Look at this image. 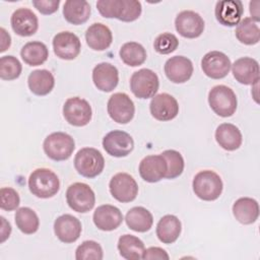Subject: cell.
<instances>
[{"instance_id":"obj_1","label":"cell","mask_w":260,"mask_h":260,"mask_svg":"<svg viewBox=\"0 0 260 260\" xmlns=\"http://www.w3.org/2000/svg\"><path fill=\"white\" fill-rule=\"evenodd\" d=\"M28 188L31 194L39 198H50L58 193L60 181L53 171L41 168L32 171L30 174Z\"/></svg>"},{"instance_id":"obj_2","label":"cell","mask_w":260,"mask_h":260,"mask_svg":"<svg viewBox=\"0 0 260 260\" xmlns=\"http://www.w3.org/2000/svg\"><path fill=\"white\" fill-rule=\"evenodd\" d=\"M192 187L198 198L204 201H213L220 196L223 184L218 174L210 170H205L195 175Z\"/></svg>"},{"instance_id":"obj_3","label":"cell","mask_w":260,"mask_h":260,"mask_svg":"<svg viewBox=\"0 0 260 260\" xmlns=\"http://www.w3.org/2000/svg\"><path fill=\"white\" fill-rule=\"evenodd\" d=\"M211 110L220 117H231L237 110V96L234 90L223 84L213 86L208 93Z\"/></svg>"},{"instance_id":"obj_4","label":"cell","mask_w":260,"mask_h":260,"mask_svg":"<svg viewBox=\"0 0 260 260\" xmlns=\"http://www.w3.org/2000/svg\"><path fill=\"white\" fill-rule=\"evenodd\" d=\"M74 167L79 175L89 179L94 178L103 172L105 158L98 149L83 147L75 154Z\"/></svg>"},{"instance_id":"obj_5","label":"cell","mask_w":260,"mask_h":260,"mask_svg":"<svg viewBox=\"0 0 260 260\" xmlns=\"http://www.w3.org/2000/svg\"><path fill=\"white\" fill-rule=\"evenodd\" d=\"M44 151L53 160L68 159L75 149L74 139L67 133L54 132L44 140Z\"/></svg>"},{"instance_id":"obj_6","label":"cell","mask_w":260,"mask_h":260,"mask_svg":"<svg viewBox=\"0 0 260 260\" xmlns=\"http://www.w3.org/2000/svg\"><path fill=\"white\" fill-rule=\"evenodd\" d=\"M66 201L71 209L85 213L91 210L95 203V195L92 189L85 183H74L66 191Z\"/></svg>"},{"instance_id":"obj_7","label":"cell","mask_w":260,"mask_h":260,"mask_svg":"<svg viewBox=\"0 0 260 260\" xmlns=\"http://www.w3.org/2000/svg\"><path fill=\"white\" fill-rule=\"evenodd\" d=\"M158 86L157 75L147 68L134 72L130 78V89L138 99L153 98L158 90Z\"/></svg>"},{"instance_id":"obj_8","label":"cell","mask_w":260,"mask_h":260,"mask_svg":"<svg viewBox=\"0 0 260 260\" xmlns=\"http://www.w3.org/2000/svg\"><path fill=\"white\" fill-rule=\"evenodd\" d=\"M63 116L70 125L82 127L87 125L91 120L92 111L86 100L73 96L65 102L63 106Z\"/></svg>"},{"instance_id":"obj_9","label":"cell","mask_w":260,"mask_h":260,"mask_svg":"<svg viewBox=\"0 0 260 260\" xmlns=\"http://www.w3.org/2000/svg\"><path fill=\"white\" fill-rule=\"evenodd\" d=\"M108 114L114 122L119 124L129 123L135 113L133 101L124 92H116L112 94L107 105Z\"/></svg>"},{"instance_id":"obj_10","label":"cell","mask_w":260,"mask_h":260,"mask_svg":"<svg viewBox=\"0 0 260 260\" xmlns=\"http://www.w3.org/2000/svg\"><path fill=\"white\" fill-rule=\"evenodd\" d=\"M109 189L112 196L122 203L133 201L138 194V185L127 173H118L112 177Z\"/></svg>"},{"instance_id":"obj_11","label":"cell","mask_w":260,"mask_h":260,"mask_svg":"<svg viewBox=\"0 0 260 260\" xmlns=\"http://www.w3.org/2000/svg\"><path fill=\"white\" fill-rule=\"evenodd\" d=\"M103 147L108 154L115 157L127 156L134 148L130 134L122 130H113L103 138Z\"/></svg>"},{"instance_id":"obj_12","label":"cell","mask_w":260,"mask_h":260,"mask_svg":"<svg viewBox=\"0 0 260 260\" xmlns=\"http://www.w3.org/2000/svg\"><path fill=\"white\" fill-rule=\"evenodd\" d=\"M232 63L230 58L222 52L211 51L204 55L201 60V68L203 73L212 78L220 79L228 75Z\"/></svg>"},{"instance_id":"obj_13","label":"cell","mask_w":260,"mask_h":260,"mask_svg":"<svg viewBox=\"0 0 260 260\" xmlns=\"http://www.w3.org/2000/svg\"><path fill=\"white\" fill-rule=\"evenodd\" d=\"M176 30L184 38L195 39L201 36L204 30V20L195 11H181L175 19Z\"/></svg>"},{"instance_id":"obj_14","label":"cell","mask_w":260,"mask_h":260,"mask_svg":"<svg viewBox=\"0 0 260 260\" xmlns=\"http://www.w3.org/2000/svg\"><path fill=\"white\" fill-rule=\"evenodd\" d=\"M53 49L57 57L63 60L75 59L81 50L79 38L71 31L58 32L53 39Z\"/></svg>"},{"instance_id":"obj_15","label":"cell","mask_w":260,"mask_h":260,"mask_svg":"<svg viewBox=\"0 0 260 260\" xmlns=\"http://www.w3.org/2000/svg\"><path fill=\"white\" fill-rule=\"evenodd\" d=\"M149 110L154 119L158 121H170L179 114V105L173 95L162 92L152 98L149 104Z\"/></svg>"},{"instance_id":"obj_16","label":"cell","mask_w":260,"mask_h":260,"mask_svg":"<svg viewBox=\"0 0 260 260\" xmlns=\"http://www.w3.org/2000/svg\"><path fill=\"white\" fill-rule=\"evenodd\" d=\"M82 228L79 219L71 214H63L54 222V233L63 243L70 244L78 240Z\"/></svg>"},{"instance_id":"obj_17","label":"cell","mask_w":260,"mask_h":260,"mask_svg":"<svg viewBox=\"0 0 260 260\" xmlns=\"http://www.w3.org/2000/svg\"><path fill=\"white\" fill-rule=\"evenodd\" d=\"M13 31L20 37H29L37 32L39 20L37 15L28 8L16 9L10 18Z\"/></svg>"},{"instance_id":"obj_18","label":"cell","mask_w":260,"mask_h":260,"mask_svg":"<svg viewBox=\"0 0 260 260\" xmlns=\"http://www.w3.org/2000/svg\"><path fill=\"white\" fill-rule=\"evenodd\" d=\"M165 73L172 82L184 83L188 81L193 74V64L187 57L174 56L167 60Z\"/></svg>"},{"instance_id":"obj_19","label":"cell","mask_w":260,"mask_h":260,"mask_svg":"<svg viewBox=\"0 0 260 260\" xmlns=\"http://www.w3.org/2000/svg\"><path fill=\"white\" fill-rule=\"evenodd\" d=\"M244 12L243 3L240 0H222L215 5V18L224 26H235L241 21Z\"/></svg>"},{"instance_id":"obj_20","label":"cell","mask_w":260,"mask_h":260,"mask_svg":"<svg viewBox=\"0 0 260 260\" xmlns=\"http://www.w3.org/2000/svg\"><path fill=\"white\" fill-rule=\"evenodd\" d=\"M167 169V161L161 154L147 155L139 164L140 177L148 183H155L165 178Z\"/></svg>"},{"instance_id":"obj_21","label":"cell","mask_w":260,"mask_h":260,"mask_svg":"<svg viewBox=\"0 0 260 260\" xmlns=\"http://www.w3.org/2000/svg\"><path fill=\"white\" fill-rule=\"evenodd\" d=\"M92 219L99 230L110 232L116 230L122 223L123 214L118 207L110 204H104L94 210Z\"/></svg>"},{"instance_id":"obj_22","label":"cell","mask_w":260,"mask_h":260,"mask_svg":"<svg viewBox=\"0 0 260 260\" xmlns=\"http://www.w3.org/2000/svg\"><path fill=\"white\" fill-rule=\"evenodd\" d=\"M233 75L237 81L242 84H255L259 81V64L250 57H243L234 62L232 65Z\"/></svg>"},{"instance_id":"obj_23","label":"cell","mask_w":260,"mask_h":260,"mask_svg":"<svg viewBox=\"0 0 260 260\" xmlns=\"http://www.w3.org/2000/svg\"><path fill=\"white\" fill-rule=\"evenodd\" d=\"M92 81L98 89L105 92H110L118 85V69L110 63H100L92 70Z\"/></svg>"},{"instance_id":"obj_24","label":"cell","mask_w":260,"mask_h":260,"mask_svg":"<svg viewBox=\"0 0 260 260\" xmlns=\"http://www.w3.org/2000/svg\"><path fill=\"white\" fill-rule=\"evenodd\" d=\"M85 40L90 49L94 51H105L111 46L113 35L106 24L95 22L86 29Z\"/></svg>"},{"instance_id":"obj_25","label":"cell","mask_w":260,"mask_h":260,"mask_svg":"<svg viewBox=\"0 0 260 260\" xmlns=\"http://www.w3.org/2000/svg\"><path fill=\"white\" fill-rule=\"evenodd\" d=\"M215 140L225 150L238 149L243 141L240 129L231 123H222L215 130Z\"/></svg>"},{"instance_id":"obj_26","label":"cell","mask_w":260,"mask_h":260,"mask_svg":"<svg viewBox=\"0 0 260 260\" xmlns=\"http://www.w3.org/2000/svg\"><path fill=\"white\" fill-rule=\"evenodd\" d=\"M233 213L236 219L243 224H251L258 219V202L250 197H242L233 205Z\"/></svg>"},{"instance_id":"obj_27","label":"cell","mask_w":260,"mask_h":260,"mask_svg":"<svg viewBox=\"0 0 260 260\" xmlns=\"http://www.w3.org/2000/svg\"><path fill=\"white\" fill-rule=\"evenodd\" d=\"M182 224L180 219L173 214L162 216L156 224V236L164 244H172L177 241L181 234Z\"/></svg>"},{"instance_id":"obj_28","label":"cell","mask_w":260,"mask_h":260,"mask_svg":"<svg viewBox=\"0 0 260 260\" xmlns=\"http://www.w3.org/2000/svg\"><path fill=\"white\" fill-rule=\"evenodd\" d=\"M90 5L84 0H68L63 6L64 18L72 24L79 25L86 22L90 16Z\"/></svg>"},{"instance_id":"obj_29","label":"cell","mask_w":260,"mask_h":260,"mask_svg":"<svg viewBox=\"0 0 260 260\" xmlns=\"http://www.w3.org/2000/svg\"><path fill=\"white\" fill-rule=\"evenodd\" d=\"M125 221L130 230L138 233H145L151 229L153 217L150 211L146 208L135 206L126 213Z\"/></svg>"},{"instance_id":"obj_30","label":"cell","mask_w":260,"mask_h":260,"mask_svg":"<svg viewBox=\"0 0 260 260\" xmlns=\"http://www.w3.org/2000/svg\"><path fill=\"white\" fill-rule=\"evenodd\" d=\"M27 84L32 93L37 95H46L54 88L55 78L49 70L39 69L32 71L28 75Z\"/></svg>"},{"instance_id":"obj_31","label":"cell","mask_w":260,"mask_h":260,"mask_svg":"<svg viewBox=\"0 0 260 260\" xmlns=\"http://www.w3.org/2000/svg\"><path fill=\"white\" fill-rule=\"evenodd\" d=\"M20 56L27 65L39 66L47 61L49 57V50L42 42H28L21 48Z\"/></svg>"},{"instance_id":"obj_32","label":"cell","mask_w":260,"mask_h":260,"mask_svg":"<svg viewBox=\"0 0 260 260\" xmlns=\"http://www.w3.org/2000/svg\"><path fill=\"white\" fill-rule=\"evenodd\" d=\"M117 247L120 255L127 260L142 259V255L145 249L143 242L139 238L128 234L119 238Z\"/></svg>"},{"instance_id":"obj_33","label":"cell","mask_w":260,"mask_h":260,"mask_svg":"<svg viewBox=\"0 0 260 260\" xmlns=\"http://www.w3.org/2000/svg\"><path fill=\"white\" fill-rule=\"evenodd\" d=\"M122 61L131 67H136L146 60V51L143 46L136 42L125 43L119 52Z\"/></svg>"},{"instance_id":"obj_34","label":"cell","mask_w":260,"mask_h":260,"mask_svg":"<svg viewBox=\"0 0 260 260\" xmlns=\"http://www.w3.org/2000/svg\"><path fill=\"white\" fill-rule=\"evenodd\" d=\"M236 37L242 44L256 45L260 40V29L257 22L251 17H245L237 25Z\"/></svg>"},{"instance_id":"obj_35","label":"cell","mask_w":260,"mask_h":260,"mask_svg":"<svg viewBox=\"0 0 260 260\" xmlns=\"http://www.w3.org/2000/svg\"><path fill=\"white\" fill-rule=\"evenodd\" d=\"M15 223L20 232L31 235L39 230L40 219L31 208L20 207L15 213Z\"/></svg>"},{"instance_id":"obj_36","label":"cell","mask_w":260,"mask_h":260,"mask_svg":"<svg viewBox=\"0 0 260 260\" xmlns=\"http://www.w3.org/2000/svg\"><path fill=\"white\" fill-rule=\"evenodd\" d=\"M160 154L166 159L167 167H168L167 174H166L165 178L175 179V178L179 177L183 173L184 167H185V162H184V158H183L182 154L175 149L165 150Z\"/></svg>"},{"instance_id":"obj_37","label":"cell","mask_w":260,"mask_h":260,"mask_svg":"<svg viewBox=\"0 0 260 260\" xmlns=\"http://www.w3.org/2000/svg\"><path fill=\"white\" fill-rule=\"evenodd\" d=\"M22 70L21 63L14 56H3L0 59V77L3 80H13L19 77Z\"/></svg>"},{"instance_id":"obj_38","label":"cell","mask_w":260,"mask_h":260,"mask_svg":"<svg viewBox=\"0 0 260 260\" xmlns=\"http://www.w3.org/2000/svg\"><path fill=\"white\" fill-rule=\"evenodd\" d=\"M104 256L101 245L94 241H84L75 251V258L77 260H102Z\"/></svg>"},{"instance_id":"obj_39","label":"cell","mask_w":260,"mask_h":260,"mask_svg":"<svg viewBox=\"0 0 260 260\" xmlns=\"http://www.w3.org/2000/svg\"><path fill=\"white\" fill-rule=\"evenodd\" d=\"M179 46V40L171 32H162L156 37L153 43L154 50L161 55L173 53Z\"/></svg>"},{"instance_id":"obj_40","label":"cell","mask_w":260,"mask_h":260,"mask_svg":"<svg viewBox=\"0 0 260 260\" xmlns=\"http://www.w3.org/2000/svg\"><path fill=\"white\" fill-rule=\"evenodd\" d=\"M123 0H100L96 2V8L102 16L106 18L120 19L122 13Z\"/></svg>"},{"instance_id":"obj_41","label":"cell","mask_w":260,"mask_h":260,"mask_svg":"<svg viewBox=\"0 0 260 260\" xmlns=\"http://www.w3.org/2000/svg\"><path fill=\"white\" fill-rule=\"evenodd\" d=\"M20 202L18 193L10 187H2L0 190V207L6 211L15 210Z\"/></svg>"},{"instance_id":"obj_42","label":"cell","mask_w":260,"mask_h":260,"mask_svg":"<svg viewBox=\"0 0 260 260\" xmlns=\"http://www.w3.org/2000/svg\"><path fill=\"white\" fill-rule=\"evenodd\" d=\"M142 8L139 1L136 0H123L122 13L120 16L121 21L130 22L136 20L141 14Z\"/></svg>"},{"instance_id":"obj_43","label":"cell","mask_w":260,"mask_h":260,"mask_svg":"<svg viewBox=\"0 0 260 260\" xmlns=\"http://www.w3.org/2000/svg\"><path fill=\"white\" fill-rule=\"evenodd\" d=\"M32 5L42 13V14H52L58 10L60 5L59 0H35Z\"/></svg>"},{"instance_id":"obj_44","label":"cell","mask_w":260,"mask_h":260,"mask_svg":"<svg viewBox=\"0 0 260 260\" xmlns=\"http://www.w3.org/2000/svg\"><path fill=\"white\" fill-rule=\"evenodd\" d=\"M142 259L148 260V259H160V260H169L170 256L164 250L159 247H149L147 249H144Z\"/></svg>"},{"instance_id":"obj_45","label":"cell","mask_w":260,"mask_h":260,"mask_svg":"<svg viewBox=\"0 0 260 260\" xmlns=\"http://www.w3.org/2000/svg\"><path fill=\"white\" fill-rule=\"evenodd\" d=\"M0 32H1V49H0V52H4L10 47L11 38H10L9 34L3 27L0 28Z\"/></svg>"},{"instance_id":"obj_46","label":"cell","mask_w":260,"mask_h":260,"mask_svg":"<svg viewBox=\"0 0 260 260\" xmlns=\"http://www.w3.org/2000/svg\"><path fill=\"white\" fill-rule=\"evenodd\" d=\"M259 5H260V2L258 0H255V1H251L250 4H249V7H250V14L252 15V19L254 21H259L260 20V17H259Z\"/></svg>"},{"instance_id":"obj_47","label":"cell","mask_w":260,"mask_h":260,"mask_svg":"<svg viewBox=\"0 0 260 260\" xmlns=\"http://www.w3.org/2000/svg\"><path fill=\"white\" fill-rule=\"evenodd\" d=\"M1 221H2V229H1V243H3L10 235L11 233V225L9 222L6 221V219L1 216Z\"/></svg>"}]
</instances>
